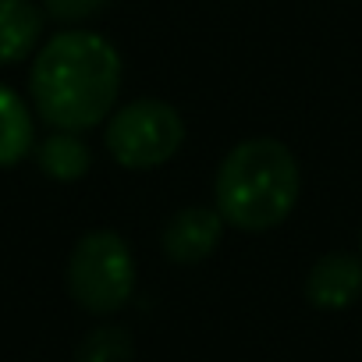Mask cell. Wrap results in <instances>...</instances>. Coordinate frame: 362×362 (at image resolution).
Instances as JSON below:
<instances>
[{"label": "cell", "instance_id": "cell-6", "mask_svg": "<svg viewBox=\"0 0 362 362\" xmlns=\"http://www.w3.org/2000/svg\"><path fill=\"white\" fill-rule=\"evenodd\" d=\"M362 298V256L327 252L305 274V302L323 313H341Z\"/></svg>", "mask_w": 362, "mask_h": 362}, {"label": "cell", "instance_id": "cell-11", "mask_svg": "<svg viewBox=\"0 0 362 362\" xmlns=\"http://www.w3.org/2000/svg\"><path fill=\"white\" fill-rule=\"evenodd\" d=\"M110 8V0H43V11L54 18V22H86V18H96L100 11Z\"/></svg>", "mask_w": 362, "mask_h": 362}, {"label": "cell", "instance_id": "cell-5", "mask_svg": "<svg viewBox=\"0 0 362 362\" xmlns=\"http://www.w3.org/2000/svg\"><path fill=\"white\" fill-rule=\"evenodd\" d=\"M221 235H224V217L217 206H185L167 221L160 245L170 263L192 267L214 256V249L221 245Z\"/></svg>", "mask_w": 362, "mask_h": 362}, {"label": "cell", "instance_id": "cell-2", "mask_svg": "<svg viewBox=\"0 0 362 362\" xmlns=\"http://www.w3.org/2000/svg\"><path fill=\"white\" fill-rule=\"evenodd\" d=\"M302 192L295 153L277 139H245L217 167L214 196L224 224L263 235L288 221Z\"/></svg>", "mask_w": 362, "mask_h": 362}, {"label": "cell", "instance_id": "cell-7", "mask_svg": "<svg viewBox=\"0 0 362 362\" xmlns=\"http://www.w3.org/2000/svg\"><path fill=\"white\" fill-rule=\"evenodd\" d=\"M43 36V11L33 0H0V64H18Z\"/></svg>", "mask_w": 362, "mask_h": 362}, {"label": "cell", "instance_id": "cell-3", "mask_svg": "<svg viewBox=\"0 0 362 362\" xmlns=\"http://www.w3.org/2000/svg\"><path fill=\"white\" fill-rule=\"evenodd\" d=\"M68 291L93 316L124 309L135 295V259L124 238L114 231L82 235L68 256Z\"/></svg>", "mask_w": 362, "mask_h": 362}, {"label": "cell", "instance_id": "cell-10", "mask_svg": "<svg viewBox=\"0 0 362 362\" xmlns=\"http://www.w3.org/2000/svg\"><path fill=\"white\" fill-rule=\"evenodd\" d=\"M71 362H135V341L124 327H96L78 341Z\"/></svg>", "mask_w": 362, "mask_h": 362}, {"label": "cell", "instance_id": "cell-12", "mask_svg": "<svg viewBox=\"0 0 362 362\" xmlns=\"http://www.w3.org/2000/svg\"><path fill=\"white\" fill-rule=\"evenodd\" d=\"M358 242H362V235H358Z\"/></svg>", "mask_w": 362, "mask_h": 362}, {"label": "cell", "instance_id": "cell-4", "mask_svg": "<svg viewBox=\"0 0 362 362\" xmlns=\"http://www.w3.org/2000/svg\"><path fill=\"white\" fill-rule=\"evenodd\" d=\"M107 149L128 170H153L167 163L185 142V121L163 100H135L110 114Z\"/></svg>", "mask_w": 362, "mask_h": 362}, {"label": "cell", "instance_id": "cell-8", "mask_svg": "<svg viewBox=\"0 0 362 362\" xmlns=\"http://www.w3.org/2000/svg\"><path fill=\"white\" fill-rule=\"evenodd\" d=\"M33 142H36V128L25 100L15 89L0 86V170L22 163Z\"/></svg>", "mask_w": 362, "mask_h": 362}, {"label": "cell", "instance_id": "cell-9", "mask_svg": "<svg viewBox=\"0 0 362 362\" xmlns=\"http://www.w3.org/2000/svg\"><path fill=\"white\" fill-rule=\"evenodd\" d=\"M36 163L54 181H78L89 174L93 153L75 132H57L36 146Z\"/></svg>", "mask_w": 362, "mask_h": 362}, {"label": "cell", "instance_id": "cell-1", "mask_svg": "<svg viewBox=\"0 0 362 362\" xmlns=\"http://www.w3.org/2000/svg\"><path fill=\"white\" fill-rule=\"evenodd\" d=\"M36 114L57 132L96 128L117 103L121 57L114 43L86 29H64L43 43L29 71Z\"/></svg>", "mask_w": 362, "mask_h": 362}]
</instances>
